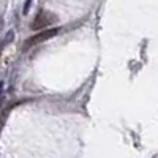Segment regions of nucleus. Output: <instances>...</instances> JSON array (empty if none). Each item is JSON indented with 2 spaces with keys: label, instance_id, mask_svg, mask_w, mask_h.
I'll return each mask as SVG.
<instances>
[{
  "label": "nucleus",
  "instance_id": "1",
  "mask_svg": "<svg viewBox=\"0 0 158 158\" xmlns=\"http://www.w3.org/2000/svg\"><path fill=\"white\" fill-rule=\"evenodd\" d=\"M59 21V18L51 13L48 10H40L36 13V16L33 18L32 24H30V29L32 30H36V32H43V30H48V27H51L52 24H56Z\"/></svg>",
  "mask_w": 158,
  "mask_h": 158
},
{
  "label": "nucleus",
  "instance_id": "2",
  "mask_svg": "<svg viewBox=\"0 0 158 158\" xmlns=\"http://www.w3.org/2000/svg\"><path fill=\"white\" fill-rule=\"evenodd\" d=\"M59 32H60L59 27H52V29H48V30H43V32H38V33H35L33 36H29L27 40H25L24 49H29V48L36 46V44H40V43H44V41H48V40L54 38Z\"/></svg>",
  "mask_w": 158,
  "mask_h": 158
},
{
  "label": "nucleus",
  "instance_id": "3",
  "mask_svg": "<svg viewBox=\"0 0 158 158\" xmlns=\"http://www.w3.org/2000/svg\"><path fill=\"white\" fill-rule=\"evenodd\" d=\"M30 5H32L30 2H25V5H24V11H22L24 15H27V13H29V8H30Z\"/></svg>",
  "mask_w": 158,
  "mask_h": 158
}]
</instances>
